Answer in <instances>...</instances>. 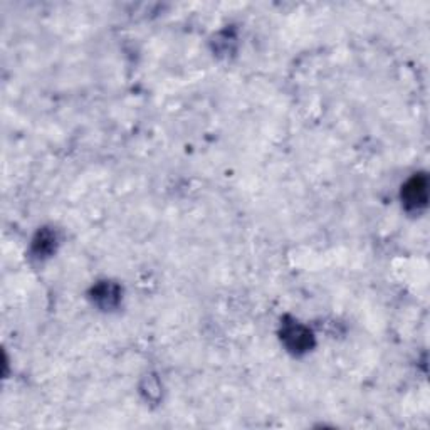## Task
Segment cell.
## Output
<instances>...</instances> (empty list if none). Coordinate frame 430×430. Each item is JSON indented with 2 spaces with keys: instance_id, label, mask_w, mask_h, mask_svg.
Listing matches in <instances>:
<instances>
[{
  "instance_id": "1",
  "label": "cell",
  "mask_w": 430,
  "mask_h": 430,
  "mask_svg": "<svg viewBox=\"0 0 430 430\" xmlns=\"http://www.w3.org/2000/svg\"><path fill=\"white\" fill-rule=\"evenodd\" d=\"M401 198L404 204L409 209H422L427 204V178L424 175H415L414 178H410L407 185L404 187L401 192Z\"/></svg>"
},
{
  "instance_id": "2",
  "label": "cell",
  "mask_w": 430,
  "mask_h": 430,
  "mask_svg": "<svg viewBox=\"0 0 430 430\" xmlns=\"http://www.w3.org/2000/svg\"><path fill=\"white\" fill-rule=\"evenodd\" d=\"M285 342L292 352H304L311 347V333L300 324H291L285 329Z\"/></svg>"
}]
</instances>
